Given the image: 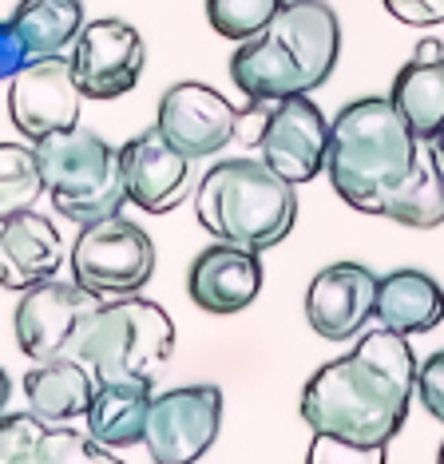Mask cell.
I'll list each match as a JSON object with an SVG mask.
<instances>
[{"label":"cell","instance_id":"cell-1","mask_svg":"<svg viewBox=\"0 0 444 464\" xmlns=\"http://www.w3.org/2000/svg\"><path fill=\"white\" fill-rule=\"evenodd\" d=\"M417 369L409 337L381 325L305 382L302 420L317 440L385 452L409 417Z\"/></svg>","mask_w":444,"mask_h":464},{"label":"cell","instance_id":"cell-2","mask_svg":"<svg viewBox=\"0 0 444 464\" xmlns=\"http://www.w3.org/2000/svg\"><path fill=\"white\" fill-rule=\"evenodd\" d=\"M342 56V20L325 0H285L258 36L230 56V80L246 100L278 103L317 92Z\"/></svg>","mask_w":444,"mask_h":464},{"label":"cell","instance_id":"cell-3","mask_svg":"<svg viewBox=\"0 0 444 464\" xmlns=\"http://www.w3.org/2000/svg\"><path fill=\"white\" fill-rule=\"evenodd\" d=\"M417 140L420 135L409 128L389 96L345 103L330 123V151H325L333 191L353 210L373 215L381 198L405 183V175L412 171Z\"/></svg>","mask_w":444,"mask_h":464},{"label":"cell","instance_id":"cell-4","mask_svg":"<svg viewBox=\"0 0 444 464\" xmlns=\"http://www.w3.org/2000/svg\"><path fill=\"white\" fill-rule=\"evenodd\" d=\"M195 210L218 242L262 255L298 223V191L266 160H222L198 183Z\"/></svg>","mask_w":444,"mask_h":464},{"label":"cell","instance_id":"cell-5","mask_svg":"<svg viewBox=\"0 0 444 464\" xmlns=\"http://www.w3.org/2000/svg\"><path fill=\"white\" fill-rule=\"evenodd\" d=\"M175 353V322L159 302L123 294L80 325L72 357L92 369L95 382H155L159 365Z\"/></svg>","mask_w":444,"mask_h":464},{"label":"cell","instance_id":"cell-6","mask_svg":"<svg viewBox=\"0 0 444 464\" xmlns=\"http://www.w3.org/2000/svg\"><path fill=\"white\" fill-rule=\"evenodd\" d=\"M40 175L52 195V207L76 227H92L108 215H120L127 203L120 151L88 128H68L32 143Z\"/></svg>","mask_w":444,"mask_h":464},{"label":"cell","instance_id":"cell-7","mask_svg":"<svg viewBox=\"0 0 444 464\" xmlns=\"http://www.w3.org/2000/svg\"><path fill=\"white\" fill-rule=\"evenodd\" d=\"M155 274V242L151 235L123 215H108L83 227L72 246V278L100 298L140 294Z\"/></svg>","mask_w":444,"mask_h":464},{"label":"cell","instance_id":"cell-8","mask_svg":"<svg viewBox=\"0 0 444 464\" xmlns=\"http://www.w3.org/2000/svg\"><path fill=\"white\" fill-rule=\"evenodd\" d=\"M222 389L218 385H179L151 401L143 445L159 464H190L207 457L222 432Z\"/></svg>","mask_w":444,"mask_h":464},{"label":"cell","instance_id":"cell-9","mask_svg":"<svg viewBox=\"0 0 444 464\" xmlns=\"http://www.w3.org/2000/svg\"><path fill=\"white\" fill-rule=\"evenodd\" d=\"M100 310V294L72 282H40L24 290L16 305V345L32 362H56L72 357L80 325Z\"/></svg>","mask_w":444,"mask_h":464},{"label":"cell","instance_id":"cell-10","mask_svg":"<svg viewBox=\"0 0 444 464\" xmlns=\"http://www.w3.org/2000/svg\"><path fill=\"white\" fill-rule=\"evenodd\" d=\"M83 88L76 80L72 60L60 56H36L13 76L8 92V115L24 140H44V135L68 131L80 123Z\"/></svg>","mask_w":444,"mask_h":464},{"label":"cell","instance_id":"cell-11","mask_svg":"<svg viewBox=\"0 0 444 464\" xmlns=\"http://www.w3.org/2000/svg\"><path fill=\"white\" fill-rule=\"evenodd\" d=\"M325 151H330V120L310 100V92L270 103L266 128L258 135V155L282 179H290L294 187L310 183L325 171Z\"/></svg>","mask_w":444,"mask_h":464},{"label":"cell","instance_id":"cell-12","mask_svg":"<svg viewBox=\"0 0 444 464\" xmlns=\"http://www.w3.org/2000/svg\"><path fill=\"white\" fill-rule=\"evenodd\" d=\"M143 60H147V48H143L140 28H131L120 16H100L80 28L72 68H76L83 96L120 100L140 83Z\"/></svg>","mask_w":444,"mask_h":464},{"label":"cell","instance_id":"cell-13","mask_svg":"<svg viewBox=\"0 0 444 464\" xmlns=\"http://www.w3.org/2000/svg\"><path fill=\"white\" fill-rule=\"evenodd\" d=\"M238 120H242V111L222 92L207 88V83H195V80H183L163 92L155 128L187 160H207V155H218L238 135Z\"/></svg>","mask_w":444,"mask_h":464},{"label":"cell","instance_id":"cell-14","mask_svg":"<svg viewBox=\"0 0 444 464\" xmlns=\"http://www.w3.org/2000/svg\"><path fill=\"white\" fill-rule=\"evenodd\" d=\"M190 163L195 160H187L159 128L131 135L120 147L127 203H135L147 215H171L190 191Z\"/></svg>","mask_w":444,"mask_h":464},{"label":"cell","instance_id":"cell-15","mask_svg":"<svg viewBox=\"0 0 444 464\" xmlns=\"http://www.w3.org/2000/svg\"><path fill=\"white\" fill-rule=\"evenodd\" d=\"M377 274L362 262H333L317 270L305 290V322L325 342H349L377 310Z\"/></svg>","mask_w":444,"mask_h":464},{"label":"cell","instance_id":"cell-16","mask_svg":"<svg viewBox=\"0 0 444 464\" xmlns=\"http://www.w3.org/2000/svg\"><path fill=\"white\" fill-rule=\"evenodd\" d=\"M266 270H262L258 250L235 246V242H215L198 250V258L187 270V294L203 314H242L262 294Z\"/></svg>","mask_w":444,"mask_h":464},{"label":"cell","instance_id":"cell-17","mask_svg":"<svg viewBox=\"0 0 444 464\" xmlns=\"http://www.w3.org/2000/svg\"><path fill=\"white\" fill-rule=\"evenodd\" d=\"M115 460L111 449L95 445L76 429L28 413H0V464H95Z\"/></svg>","mask_w":444,"mask_h":464},{"label":"cell","instance_id":"cell-18","mask_svg":"<svg viewBox=\"0 0 444 464\" xmlns=\"http://www.w3.org/2000/svg\"><path fill=\"white\" fill-rule=\"evenodd\" d=\"M63 262V242L52 218L36 210L0 218V286L5 290H32L40 282L56 278Z\"/></svg>","mask_w":444,"mask_h":464},{"label":"cell","instance_id":"cell-19","mask_svg":"<svg viewBox=\"0 0 444 464\" xmlns=\"http://www.w3.org/2000/svg\"><path fill=\"white\" fill-rule=\"evenodd\" d=\"M377 218H393L412 230H432L444 223V143L417 140V160L405 183L393 187L373 207Z\"/></svg>","mask_w":444,"mask_h":464},{"label":"cell","instance_id":"cell-20","mask_svg":"<svg viewBox=\"0 0 444 464\" xmlns=\"http://www.w3.org/2000/svg\"><path fill=\"white\" fill-rule=\"evenodd\" d=\"M151 401H155V382H100L92 393L88 413H83L88 437L111 452L143 445Z\"/></svg>","mask_w":444,"mask_h":464},{"label":"cell","instance_id":"cell-21","mask_svg":"<svg viewBox=\"0 0 444 464\" xmlns=\"http://www.w3.org/2000/svg\"><path fill=\"white\" fill-rule=\"evenodd\" d=\"M373 318L397 334H429L444 322V290L425 270H393L377 282Z\"/></svg>","mask_w":444,"mask_h":464},{"label":"cell","instance_id":"cell-22","mask_svg":"<svg viewBox=\"0 0 444 464\" xmlns=\"http://www.w3.org/2000/svg\"><path fill=\"white\" fill-rule=\"evenodd\" d=\"M95 393V377L92 369L76 362V357H56V362H36L24 373V397L28 409L44 420L68 425L88 413Z\"/></svg>","mask_w":444,"mask_h":464},{"label":"cell","instance_id":"cell-23","mask_svg":"<svg viewBox=\"0 0 444 464\" xmlns=\"http://www.w3.org/2000/svg\"><path fill=\"white\" fill-rule=\"evenodd\" d=\"M389 100L405 115V123L420 140H440L444 131V56L440 60H409L397 72Z\"/></svg>","mask_w":444,"mask_h":464},{"label":"cell","instance_id":"cell-24","mask_svg":"<svg viewBox=\"0 0 444 464\" xmlns=\"http://www.w3.org/2000/svg\"><path fill=\"white\" fill-rule=\"evenodd\" d=\"M13 28L32 52V60L60 56L68 44H76L83 28V5L80 0H20L13 13Z\"/></svg>","mask_w":444,"mask_h":464},{"label":"cell","instance_id":"cell-25","mask_svg":"<svg viewBox=\"0 0 444 464\" xmlns=\"http://www.w3.org/2000/svg\"><path fill=\"white\" fill-rule=\"evenodd\" d=\"M44 175H40L36 147L24 143H0V218L32 210L44 195Z\"/></svg>","mask_w":444,"mask_h":464},{"label":"cell","instance_id":"cell-26","mask_svg":"<svg viewBox=\"0 0 444 464\" xmlns=\"http://www.w3.org/2000/svg\"><path fill=\"white\" fill-rule=\"evenodd\" d=\"M285 0H207V20L218 36L227 40H250L278 16Z\"/></svg>","mask_w":444,"mask_h":464},{"label":"cell","instance_id":"cell-27","mask_svg":"<svg viewBox=\"0 0 444 464\" xmlns=\"http://www.w3.org/2000/svg\"><path fill=\"white\" fill-rule=\"evenodd\" d=\"M417 397L429 409V417H437L444 425V350H437L417 369Z\"/></svg>","mask_w":444,"mask_h":464},{"label":"cell","instance_id":"cell-28","mask_svg":"<svg viewBox=\"0 0 444 464\" xmlns=\"http://www.w3.org/2000/svg\"><path fill=\"white\" fill-rule=\"evenodd\" d=\"M385 13L412 28H432L444 24V0H381Z\"/></svg>","mask_w":444,"mask_h":464},{"label":"cell","instance_id":"cell-29","mask_svg":"<svg viewBox=\"0 0 444 464\" xmlns=\"http://www.w3.org/2000/svg\"><path fill=\"white\" fill-rule=\"evenodd\" d=\"M32 60V52L24 48V40L13 28V20H0V80H13L20 68Z\"/></svg>","mask_w":444,"mask_h":464},{"label":"cell","instance_id":"cell-30","mask_svg":"<svg viewBox=\"0 0 444 464\" xmlns=\"http://www.w3.org/2000/svg\"><path fill=\"white\" fill-rule=\"evenodd\" d=\"M444 56V44L437 36H429V40H420L417 52H412V60H440Z\"/></svg>","mask_w":444,"mask_h":464},{"label":"cell","instance_id":"cell-31","mask_svg":"<svg viewBox=\"0 0 444 464\" xmlns=\"http://www.w3.org/2000/svg\"><path fill=\"white\" fill-rule=\"evenodd\" d=\"M8 397H13V382H8V373L0 369V413L8 409Z\"/></svg>","mask_w":444,"mask_h":464},{"label":"cell","instance_id":"cell-32","mask_svg":"<svg viewBox=\"0 0 444 464\" xmlns=\"http://www.w3.org/2000/svg\"><path fill=\"white\" fill-rule=\"evenodd\" d=\"M437 460H440V464H444V445H440V452H437Z\"/></svg>","mask_w":444,"mask_h":464},{"label":"cell","instance_id":"cell-33","mask_svg":"<svg viewBox=\"0 0 444 464\" xmlns=\"http://www.w3.org/2000/svg\"><path fill=\"white\" fill-rule=\"evenodd\" d=\"M440 143H444V131H440Z\"/></svg>","mask_w":444,"mask_h":464}]
</instances>
